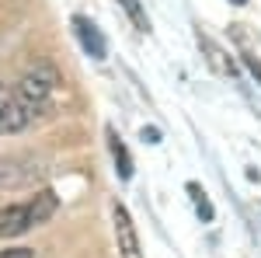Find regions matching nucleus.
I'll list each match as a JSON object with an SVG mask.
<instances>
[{
    "mask_svg": "<svg viewBox=\"0 0 261 258\" xmlns=\"http://www.w3.org/2000/svg\"><path fill=\"white\" fill-rule=\"evenodd\" d=\"M56 206H60V202H56V196H53L49 189L35 192L28 202L4 206V209H0V238H18V234H24V230L45 223V220L56 213Z\"/></svg>",
    "mask_w": 261,
    "mask_h": 258,
    "instance_id": "obj_1",
    "label": "nucleus"
},
{
    "mask_svg": "<svg viewBox=\"0 0 261 258\" xmlns=\"http://www.w3.org/2000/svg\"><path fill=\"white\" fill-rule=\"evenodd\" d=\"M56 84H60V77H56V70H53L49 63H39L35 70H28V74L18 80L14 91H18V98L24 101V108L32 112V119H35V112H45V108H49V98H53Z\"/></svg>",
    "mask_w": 261,
    "mask_h": 258,
    "instance_id": "obj_2",
    "label": "nucleus"
},
{
    "mask_svg": "<svg viewBox=\"0 0 261 258\" xmlns=\"http://www.w3.org/2000/svg\"><path fill=\"white\" fill-rule=\"evenodd\" d=\"M32 122V112L24 108V101L18 98V91L0 87V133H21Z\"/></svg>",
    "mask_w": 261,
    "mask_h": 258,
    "instance_id": "obj_3",
    "label": "nucleus"
},
{
    "mask_svg": "<svg viewBox=\"0 0 261 258\" xmlns=\"http://www.w3.org/2000/svg\"><path fill=\"white\" fill-rule=\"evenodd\" d=\"M112 220H115V241H119V255H122V258H143V251H140V234H136V227H133V220H129V209L115 202Z\"/></svg>",
    "mask_w": 261,
    "mask_h": 258,
    "instance_id": "obj_4",
    "label": "nucleus"
},
{
    "mask_svg": "<svg viewBox=\"0 0 261 258\" xmlns=\"http://www.w3.org/2000/svg\"><path fill=\"white\" fill-rule=\"evenodd\" d=\"M73 32H77L84 53H87L91 60H105V56H108V42H105V35L98 32V25H94L91 18L77 14V18H73Z\"/></svg>",
    "mask_w": 261,
    "mask_h": 258,
    "instance_id": "obj_5",
    "label": "nucleus"
},
{
    "mask_svg": "<svg viewBox=\"0 0 261 258\" xmlns=\"http://www.w3.org/2000/svg\"><path fill=\"white\" fill-rule=\"evenodd\" d=\"M199 45H202V56H205V63L220 74V77H237V63L230 60V53L223 49V45H216V42L209 39V35H202L199 32Z\"/></svg>",
    "mask_w": 261,
    "mask_h": 258,
    "instance_id": "obj_6",
    "label": "nucleus"
},
{
    "mask_svg": "<svg viewBox=\"0 0 261 258\" xmlns=\"http://www.w3.org/2000/svg\"><path fill=\"white\" fill-rule=\"evenodd\" d=\"M108 150H112V160H115V175L122 181L133 178V157H129V150H125V143L119 139V133L108 126Z\"/></svg>",
    "mask_w": 261,
    "mask_h": 258,
    "instance_id": "obj_7",
    "label": "nucleus"
},
{
    "mask_svg": "<svg viewBox=\"0 0 261 258\" xmlns=\"http://www.w3.org/2000/svg\"><path fill=\"white\" fill-rule=\"evenodd\" d=\"M185 189H188V196H192V202H195L199 217L205 220V223H209V220L216 217V213H213V202H209V199H205V192H202V185H199V181H188Z\"/></svg>",
    "mask_w": 261,
    "mask_h": 258,
    "instance_id": "obj_8",
    "label": "nucleus"
},
{
    "mask_svg": "<svg viewBox=\"0 0 261 258\" xmlns=\"http://www.w3.org/2000/svg\"><path fill=\"white\" fill-rule=\"evenodd\" d=\"M119 4H122V11L129 14V21L136 25V32H150V18H146L140 0H119Z\"/></svg>",
    "mask_w": 261,
    "mask_h": 258,
    "instance_id": "obj_9",
    "label": "nucleus"
},
{
    "mask_svg": "<svg viewBox=\"0 0 261 258\" xmlns=\"http://www.w3.org/2000/svg\"><path fill=\"white\" fill-rule=\"evenodd\" d=\"M0 258H35L32 248H7V251H0Z\"/></svg>",
    "mask_w": 261,
    "mask_h": 258,
    "instance_id": "obj_10",
    "label": "nucleus"
},
{
    "mask_svg": "<svg viewBox=\"0 0 261 258\" xmlns=\"http://www.w3.org/2000/svg\"><path fill=\"white\" fill-rule=\"evenodd\" d=\"M143 143H161V129L157 126H143Z\"/></svg>",
    "mask_w": 261,
    "mask_h": 258,
    "instance_id": "obj_11",
    "label": "nucleus"
},
{
    "mask_svg": "<svg viewBox=\"0 0 261 258\" xmlns=\"http://www.w3.org/2000/svg\"><path fill=\"white\" fill-rule=\"evenodd\" d=\"M244 63H247V70H251V74L258 77V84H261V60L258 56H244Z\"/></svg>",
    "mask_w": 261,
    "mask_h": 258,
    "instance_id": "obj_12",
    "label": "nucleus"
},
{
    "mask_svg": "<svg viewBox=\"0 0 261 258\" xmlns=\"http://www.w3.org/2000/svg\"><path fill=\"white\" fill-rule=\"evenodd\" d=\"M233 4H237V7H244V4H247V0H233Z\"/></svg>",
    "mask_w": 261,
    "mask_h": 258,
    "instance_id": "obj_13",
    "label": "nucleus"
}]
</instances>
